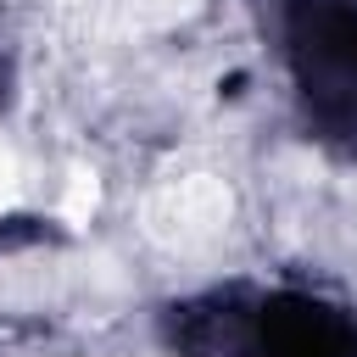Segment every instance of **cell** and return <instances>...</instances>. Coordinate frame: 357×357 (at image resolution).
<instances>
[{
  "label": "cell",
  "instance_id": "7a4b0ae2",
  "mask_svg": "<svg viewBox=\"0 0 357 357\" xmlns=\"http://www.w3.org/2000/svg\"><path fill=\"white\" fill-rule=\"evenodd\" d=\"M95 201H100V184H95V173H89V167H73V178H67V195H61V218H67V223H89Z\"/></svg>",
  "mask_w": 357,
  "mask_h": 357
},
{
  "label": "cell",
  "instance_id": "6da1fadb",
  "mask_svg": "<svg viewBox=\"0 0 357 357\" xmlns=\"http://www.w3.org/2000/svg\"><path fill=\"white\" fill-rule=\"evenodd\" d=\"M229 218V190L212 178H184L151 201V234L162 240H201Z\"/></svg>",
  "mask_w": 357,
  "mask_h": 357
},
{
  "label": "cell",
  "instance_id": "3957f363",
  "mask_svg": "<svg viewBox=\"0 0 357 357\" xmlns=\"http://www.w3.org/2000/svg\"><path fill=\"white\" fill-rule=\"evenodd\" d=\"M17 190H22V167H17V156L0 145V206H11Z\"/></svg>",
  "mask_w": 357,
  "mask_h": 357
}]
</instances>
